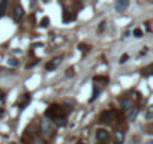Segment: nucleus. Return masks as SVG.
<instances>
[{"label":"nucleus","instance_id":"f257e3e1","mask_svg":"<svg viewBox=\"0 0 153 144\" xmlns=\"http://www.w3.org/2000/svg\"><path fill=\"white\" fill-rule=\"evenodd\" d=\"M72 111V107H66L63 104H51L47 110H45V117L50 119L53 123L65 126L66 125V119L68 114Z\"/></svg>","mask_w":153,"mask_h":144},{"label":"nucleus","instance_id":"f03ea898","mask_svg":"<svg viewBox=\"0 0 153 144\" xmlns=\"http://www.w3.org/2000/svg\"><path fill=\"white\" fill-rule=\"evenodd\" d=\"M123 120V116L120 111L114 110V108H110V110H105L101 113L99 116V122L101 123H107V125H114V123H119Z\"/></svg>","mask_w":153,"mask_h":144},{"label":"nucleus","instance_id":"7ed1b4c3","mask_svg":"<svg viewBox=\"0 0 153 144\" xmlns=\"http://www.w3.org/2000/svg\"><path fill=\"white\" fill-rule=\"evenodd\" d=\"M23 143L24 144H47L45 140L39 135V134H35V132H30V131H26L24 135H23Z\"/></svg>","mask_w":153,"mask_h":144},{"label":"nucleus","instance_id":"20e7f679","mask_svg":"<svg viewBox=\"0 0 153 144\" xmlns=\"http://www.w3.org/2000/svg\"><path fill=\"white\" fill-rule=\"evenodd\" d=\"M39 129H41V132H42L44 135H53V132H54V123H53L50 119L45 117V119L41 120Z\"/></svg>","mask_w":153,"mask_h":144},{"label":"nucleus","instance_id":"39448f33","mask_svg":"<svg viewBox=\"0 0 153 144\" xmlns=\"http://www.w3.org/2000/svg\"><path fill=\"white\" fill-rule=\"evenodd\" d=\"M110 140V132L107 129H96V141L99 143H107Z\"/></svg>","mask_w":153,"mask_h":144},{"label":"nucleus","instance_id":"423d86ee","mask_svg":"<svg viewBox=\"0 0 153 144\" xmlns=\"http://www.w3.org/2000/svg\"><path fill=\"white\" fill-rule=\"evenodd\" d=\"M120 107H122L123 111H129V110L134 107V101H132V98H129V96H123V98H120Z\"/></svg>","mask_w":153,"mask_h":144},{"label":"nucleus","instance_id":"0eeeda50","mask_svg":"<svg viewBox=\"0 0 153 144\" xmlns=\"http://www.w3.org/2000/svg\"><path fill=\"white\" fill-rule=\"evenodd\" d=\"M23 17H24V9H23L21 5H17L15 9H14V12H12V18H14L15 23H20Z\"/></svg>","mask_w":153,"mask_h":144},{"label":"nucleus","instance_id":"6e6552de","mask_svg":"<svg viewBox=\"0 0 153 144\" xmlns=\"http://www.w3.org/2000/svg\"><path fill=\"white\" fill-rule=\"evenodd\" d=\"M75 18H76V12H75V11H69V9H65V11H63V17H62L63 23H71V21H74Z\"/></svg>","mask_w":153,"mask_h":144},{"label":"nucleus","instance_id":"1a4fd4ad","mask_svg":"<svg viewBox=\"0 0 153 144\" xmlns=\"http://www.w3.org/2000/svg\"><path fill=\"white\" fill-rule=\"evenodd\" d=\"M62 57H54L53 60H50L48 63H47V71H54V69H57V66H60V63H62Z\"/></svg>","mask_w":153,"mask_h":144},{"label":"nucleus","instance_id":"9d476101","mask_svg":"<svg viewBox=\"0 0 153 144\" xmlns=\"http://www.w3.org/2000/svg\"><path fill=\"white\" fill-rule=\"evenodd\" d=\"M128 6H129V0H117L116 5H114V8H116L117 12H123V11H126Z\"/></svg>","mask_w":153,"mask_h":144},{"label":"nucleus","instance_id":"9b49d317","mask_svg":"<svg viewBox=\"0 0 153 144\" xmlns=\"http://www.w3.org/2000/svg\"><path fill=\"white\" fill-rule=\"evenodd\" d=\"M93 81H95V84L105 86V84L110 83V78H108V77H104V75H95V77H93Z\"/></svg>","mask_w":153,"mask_h":144},{"label":"nucleus","instance_id":"f8f14e48","mask_svg":"<svg viewBox=\"0 0 153 144\" xmlns=\"http://www.w3.org/2000/svg\"><path fill=\"white\" fill-rule=\"evenodd\" d=\"M123 141H125V132L116 131L114 132V144H123Z\"/></svg>","mask_w":153,"mask_h":144},{"label":"nucleus","instance_id":"ddd939ff","mask_svg":"<svg viewBox=\"0 0 153 144\" xmlns=\"http://www.w3.org/2000/svg\"><path fill=\"white\" fill-rule=\"evenodd\" d=\"M138 114H140V107H132V108L129 110V114H128V119H129V120H135Z\"/></svg>","mask_w":153,"mask_h":144},{"label":"nucleus","instance_id":"4468645a","mask_svg":"<svg viewBox=\"0 0 153 144\" xmlns=\"http://www.w3.org/2000/svg\"><path fill=\"white\" fill-rule=\"evenodd\" d=\"M9 5V0H0V17H3Z\"/></svg>","mask_w":153,"mask_h":144},{"label":"nucleus","instance_id":"2eb2a0df","mask_svg":"<svg viewBox=\"0 0 153 144\" xmlns=\"http://www.w3.org/2000/svg\"><path fill=\"white\" fill-rule=\"evenodd\" d=\"M29 102H30V95H29V93H26V95H23V98H21V102L18 104V107H20V108H24V107H26Z\"/></svg>","mask_w":153,"mask_h":144},{"label":"nucleus","instance_id":"dca6fc26","mask_svg":"<svg viewBox=\"0 0 153 144\" xmlns=\"http://www.w3.org/2000/svg\"><path fill=\"white\" fill-rule=\"evenodd\" d=\"M99 93H101V87L99 86H95L93 87V93H92V98H90V102H93L98 96H99Z\"/></svg>","mask_w":153,"mask_h":144},{"label":"nucleus","instance_id":"f3484780","mask_svg":"<svg viewBox=\"0 0 153 144\" xmlns=\"http://www.w3.org/2000/svg\"><path fill=\"white\" fill-rule=\"evenodd\" d=\"M141 72H143V74H146V75H149V74H152V75H153V65H150V66L144 68Z\"/></svg>","mask_w":153,"mask_h":144},{"label":"nucleus","instance_id":"a211bd4d","mask_svg":"<svg viewBox=\"0 0 153 144\" xmlns=\"http://www.w3.org/2000/svg\"><path fill=\"white\" fill-rule=\"evenodd\" d=\"M153 117V105H150L146 111V119H152Z\"/></svg>","mask_w":153,"mask_h":144},{"label":"nucleus","instance_id":"6ab92c4d","mask_svg":"<svg viewBox=\"0 0 153 144\" xmlns=\"http://www.w3.org/2000/svg\"><path fill=\"white\" fill-rule=\"evenodd\" d=\"M8 65H9V66H14V68H17V66H18V60L11 57V59L8 60Z\"/></svg>","mask_w":153,"mask_h":144},{"label":"nucleus","instance_id":"aec40b11","mask_svg":"<svg viewBox=\"0 0 153 144\" xmlns=\"http://www.w3.org/2000/svg\"><path fill=\"white\" fill-rule=\"evenodd\" d=\"M48 24H50V18L48 17H44L42 21H41V27H47Z\"/></svg>","mask_w":153,"mask_h":144},{"label":"nucleus","instance_id":"412c9836","mask_svg":"<svg viewBox=\"0 0 153 144\" xmlns=\"http://www.w3.org/2000/svg\"><path fill=\"white\" fill-rule=\"evenodd\" d=\"M134 36H135V38H141V36H143V30H141V29H135V30H134Z\"/></svg>","mask_w":153,"mask_h":144},{"label":"nucleus","instance_id":"4be33fe9","mask_svg":"<svg viewBox=\"0 0 153 144\" xmlns=\"http://www.w3.org/2000/svg\"><path fill=\"white\" fill-rule=\"evenodd\" d=\"M78 48H80L81 51H89V48H90V47H89V45H86V44H80V47H78Z\"/></svg>","mask_w":153,"mask_h":144},{"label":"nucleus","instance_id":"5701e85b","mask_svg":"<svg viewBox=\"0 0 153 144\" xmlns=\"http://www.w3.org/2000/svg\"><path fill=\"white\" fill-rule=\"evenodd\" d=\"M128 59H129V56H128V54H123V56L120 57V60H119V62H120V63H126V62H128Z\"/></svg>","mask_w":153,"mask_h":144},{"label":"nucleus","instance_id":"b1692460","mask_svg":"<svg viewBox=\"0 0 153 144\" xmlns=\"http://www.w3.org/2000/svg\"><path fill=\"white\" fill-rule=\"evenodd\" d=\"M74 74H75V72H74V68H69V69L66 71V77H71V75L74 77Z\"/></svg>","mask_w":153,"mask_h":144},{"label":"nucleus","instance_id":"393cba45","mask_svg":"<svg viewBox=\"0 0 153 144\" xmlns=\"http://www.w3.org/2000/svg\"><path fill=\"white\" fill-rule=\"evenodd\" d=\"M105 24H107V23H105V21H102V23L99 24V27H98V30H99V32H102V30L105 29Z\"/></svg>","mask_w":153,"mask_h":144},{"label":"nucleus","instance_id":"a878e982","mask_svg":"<svg viewBox=\"0 0 153 144\" xmlns=\"http://www.w3.org/2000/svg\"><path fill=\"white\" fill-rule=\"evenodd\" d=\"M0 101H5V92H0Z\"/></svg>","mask_w":153,"mask_h":144},{"label":"nucleus","instance_id":"bb28decb","mask_svg":"<svg viewBox=\"0 0 153 144\" xmlns=\"http://www.w3.org/2000/svg\"><path fill=\"white\" fill-rule=\"evenodd\" d=\"M146 144H153V140H147V141H146Z\"/></svg>","mask_w":153,"mask_h":144},{"label":"nucleus","instance_id":"cd10ccee","mask_svg":"<svg viewBox=\"0 0 153 144\" xmlns=\"http://www.w3.org/2000/svg\"><path fill=\"white\" fill-rule=\"evenodd\" d=\"M76 144H84V143H83V141H78V143H76Z\"/></svg>","mask_w":153,"mask_h":144}]
</instances>
